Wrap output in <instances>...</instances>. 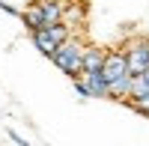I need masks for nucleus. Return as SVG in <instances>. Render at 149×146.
Wrapping results in <instances>:
<instances>
[{
	"mask_svg": "<svg viewBox=\"0 0 149 146\" xmlns=\"http://www.w3.org/2000/svg\"><path fill=\"white\" fill-rule=\"evenodd\" d=\"M125 57H128V72L131 75H143L149 69V36H137V39L125 42Z\"/></svg>",
	"mask_w": 149,
	"mask_h": 146,
	"instance_id": "nucleus-3",
	"label": "nucleus"
},
{
	"mask_svg": "<svg viewBox=\"0 0 149 146\" xmlns=\"http://www.w3.org/2000/svg\"><path fill=\"white\" fill-rule=\"evenodd\" d=\"M21 21L27 24V30H30V33L45 30V27H48V24H45V15H42V9H39V3H36V0H33V3L24 9V12H21Z\"/></svg>",
	"mask_w": 149,
	"mask_h": 146,
	"instance_id": "nucleus-9",
	"label": "nucleus"
},
{
	"mask_svg": "<svg viewBox=\"0 0 149 146\" xmlns=\"http://www.w3.org/2000/svg\"><path fill=\"white\" fill-rule=\"evenodd\" d=\"M104 57H107L104 48L86 45V51H84V72H102L104 69ZM84 72H81V75H84Z\"/></svg>",
	"mask_w": 149,
	"mask_h": 146,
	"instance_id": "nucleus-8",
	"label": "nucleus"
},
{
	"mask_svg": "<svg viewBox=\"0 0 149 146\" xmlns=\"http://www.w3.org/2000/svg\"><path fill=\"white\" fill-rule=\"evenodd\" d=\"M102 75L107 78V83H110V81L125 78V75H131V72H128V57H125V51H122V48H113V51H107Z\"/></svg>",
	"mask_w": 149,
	"mask_h": 146,
	"instance_id": "nucleus-4",
	"label": "nucleus"
},
{
	"mask_svg": "<svg viewBox=\"0 0 149 146\" xmlns=\"http://www.w3.org/2000/svg\"><path fill=\"white\" fill-rule=\"evenodd\" d=\"M146 95H149V69L143 72V75H134V90H131V99H128V104H134V102L146 99Z\"/></svg>",
	"mask_w": 149,
	"mask_h": 146,
	"instance_id": "nucleus-10",
	"label": "nucleus"
},
{
	"mask_svg": "<svg viewBox=\"0 0 149 146\" xmlns=\"http://www.w3.org/2000/svg\"><path fill=\"white\" fill-rule=\"evenodd\" d=\"M63 24L66 27H81L86 24V0H66V9H63Z\"/></svg>",
	"mask_w": 149,
	"mask_h": 146,
	"instance_id": "nucleus-5",
	"label": "nucleus"
},
{
	"mask_svg": "<svg viewBox=\"0 0 149 146\" xmlns=\"http://www.w3.org/2000/svg\"><path fill=\"white\" fill-rule=\"evenodd\" d=\"M84 51H86V42H81L78 36H72V39H66L63 45L57 48V54L51 57V63L63 72V75L78 78L84 72Z\"/></svg>",
	"mask_w": 149,
	"mask_h": 146,
	"instance_id": "nucleus-1",
	"label": "nucleus"
},
{
	"mask_svg": "<svg viewBox=\"0 0 149 146\" xmlns=\"http://www.w3.org/2000/svg\"><path fill=\"white\" fill-rule=\"evenodd\" d=\"M6 134H9L12 140H15V146H27V140H24V137L18 134V131H15V128H6Z\"/></svg>",
	"mask_w": 149,
	"mask_h": 146,
	"instance_id": "nucleus-11",
	"label": "nucleus"
},
{
	"mask_svg": "<svg viewBox=\"0 0 149 146\" xmlns=\"http://www.w3.org/2000/svg\"><path fill=\"white\" fill-rule=\"evenodd\" d=\"M30 42H33L36 51L45 54V57H54V54H57V48H60V42H57L48 30H36V33H30Z\"/></svg>",
	"mask_w": 149,
	"mask_h": 146,
	"instance_id": "nucleus-6",
	"label": "nucleus"
},
{
	"mask_svg": "<svg viewBox=\"0 0 149 146\" xmlns=\"http://www.w3.org/2000/svg\"><path fill=\"white\" fill-rule=\"evenodd\" d=\"M74 81V92L78 99H110V83L102 72H84V75L72 78Z\"/></svg>",
	"mask_w": 149,
	"mask_h": 146,
	"instance_id": "nucleus-2",
	"label": "nucleus"
},
{
	"mask_svg": "<svg viewBox=\"0 0 149 146\" xmlns=\"http://www.w3.org/2000/svg\"><path fill=\"white\" fill-rule=\"evenodd\" d=\"M45 15V24H63V9H66V0H36Z\"/></svg>",
	"mask_w": 149,
	"mask_h": 146,
	"instance_id": "nucleus-7",
	"label": "nucleus"
}]
</instances>
